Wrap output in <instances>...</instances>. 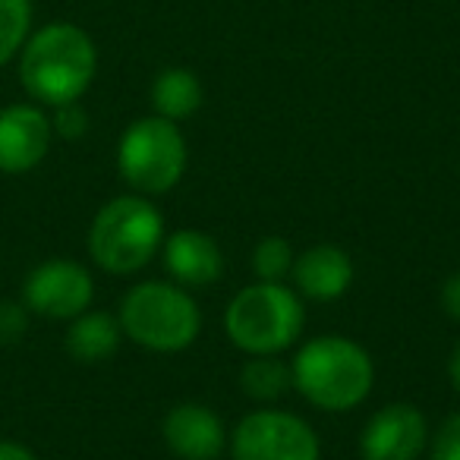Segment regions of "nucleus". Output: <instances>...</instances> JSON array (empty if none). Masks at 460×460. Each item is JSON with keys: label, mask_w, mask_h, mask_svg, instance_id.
I'll use <instances>...</instances> for the list:
<instances>
[{"label": "nucleus", "mask_w": 460, "mask_h": 460, "mask_svg": "<svg viewBox=\"0 0 460 460\" xmlns=\"http://www.w3.org/2000/svg\"><path fill=\"white\" fill-rule=\"evenodd\" d=\"M252 271L259 281H284L294 271V250L284 237H265L252 252Z\"/></svg>", "instance_id": "obj_18"}, {"label": "nucleus", "mask_w": 460, "mask_h": 460, "mask_svg": "<svg viewBox=\"0 0 460 460\" xmlns=\"http://www.w3.org/2000/svg\"><path fill=\"white\" fill-rule=\"evenodd\" d=\"M240 385L256 401H278L294 385V376H290V366H284V359L271 353V357H252L240 372Z\"/></svg>", "instance_id": "obj_16"}, {"label": "nucleus", "mask_w": 460, "mask_h": 460, "mask_svg": "<svg viewBox=\"0 0 460 460\" xmlns=\"http://www.w3.org/2000/svg\"><path fill=\"white\" fill-rule=\"evenodd\" d=\"M152 104L164 120H186L202 108V83L190 70H164L152 85Z\"/></svg>", "instance_id": "obj_15"}, {"label": "nucleus", "mask_w": 460, "mask_h": 460, "mask_svg": "<svg viewBox=\"0 0 460 460\" xmlns=\"http://www.w3.org/2000/svg\"><path fill=\"white\" fill-rule=\"evenodd\" d=\"M294 281L303 296L319 303H332L344 296L353 284V262L338 246H313L300 259H294Z\"/></svg>", "instance_id": "obj_13"}, {"label": "nucleus", "mask_w": 460, "mask_h": 460, "mask_svg": "<svg viewBox=\"0 0 460 460\" xmlns=\"http://www.w3.org/2000/svg\"><path fill=\"white\" fill-rule=\"evenodd\" d=\"M429 460H460V413L447 416L441 422L438 435L432 438V454Z\"/></svg>", "instance_id": "obj_20"}, {"label": "nucleus", "mask_w": 460, "mask_h": 460, "mask_svg": "<svg viewBox=\"0 0 460 460\" xmlns=\"http://www.w3.org/2000/svg\"><path fill=\"white\" fill-rule=\"evenodd\" d=\"M29 309L22 300H0V347H13L29 332Z\"/></svg>", "instance_id": "obj_19"}, {"label": "nucleus", "mask_w": 460, "mask_h": 460, "mask_svg": "<svg viewBox=\"0 0 460 460\" xmlns=\"http://www.w3.org/2000/svg\"><path fill=\"white\" fill-rule=\"evenodd\" d=\"M117 167L133 190L148 196L173 190L186 171V142L177 123L158 114L129 123L117 148Z\"/></svg>", "instance_id": "obj_6"}, {"label": "nucleus", "mask_w": 460, "mask_h": 460, "mask_svg": "<svg viewBox=\"0 0 460 460\" xmlns=\"http://www.w3.org/2000/svg\"><path fill=\"white\" fill-rule=\"evenodd\" d=\"M294 385L313 407L344 413L369 397L376 369L357 341L341 334H322L300 347L290 366Z\"/></svg>", "instance_id": "obj_2"}, {"label": "nucleus", "mask_w": 460, "mask_h": 460, "mask_svg": "<svg viewBox=\"0 0 460 460\" xmlns=\"http://www.w3.org/2000/svg\"><path fill=\"white\" fill-rule=\"evenodd\" d=\"M429 441L426 416L413 403L382 407L359 435L363 460H416Z\"/></svg>", "instance_id": "obj_10"}, {"label": "nucleus", "mask_w": 460, "mask_h": 460, "mask_svg": "<svg viewBox=\"0 0 460 460\" xmlns=\"http://www.w3.org/2000/svg\"><path fill=\"white\" fill-rule=\"evenodd\" d=\"M161 432L167 447L183 460H215L227 445V432L217 413L202 403H177L164 416Z\"/></svg>", "instance_id": "obj_11"}, {"label": "nucleus", "mask_w": 460, "mask_h": 460, "mask_svg": "<svg viewBox=\"0 0 460 460\" xmlns=\"http://www.w3.org/2000/svg\"><path fill=\"white\" fill-rule=\"evenodd\" d=\"M117 322L129 341L155 353L186 350L202 328L196 300L183 288L164 281L136 284L123 296Z\"/></svg>", "instance_id": "obj_5"}, {"label": "nucleus", "mask_w": 460, "mask_h": 460, "mask_svg": "<svg viewBox=\"0 0 460 460\" xmlns=\"http://www.w3.org/2000/svg\"><path fill=\"white\" fill-rule=\"evenodd\" d=\"M447 372H451V382H454V388L460 391V344L454 347V353H451V363H447Z\"/></svg>", "instance_id": "obj_24"}, {"label": "nucleus", "mask_w": 460, "mask_h": 460, "mask_svg": "<svg viewBox=\"0 0 460 460\" xmlns=\"http://www.w3.org/2000/svg\"><path fill=\"white\" fill-rule=\"evenodd\" d=\"M0 460H39L32 447H26L22 441L0 438Z\"/></svg>", "instance_id": "obj_23"}, {"label": "nucleus", "mask_w": 460, "mask_h": 460, "mask_svg": "<svg viewBox=\"0 0 460 460\" xmlns=\"http://www.w3.org/2000/svg\"><path fill=\"white\" fill-rule=\"evenodd\" d=\"M32 26V0H0V66L22 51Z\"/></svg>", "instance_id": "obj_17"}, {"label": "nucleus", "mask_w": 460, "mask_h": 460, "mask_svg": "<svg viewBox=\"0 0 460 460\" xmlns=\"http://www.w3.org/2000/svg\"><path fill=\"white\" fill-rule=\"evenodd\" d=\"M54 139L51 117L35 104L0 111V173H29L48 158Z\"/></svg>", "instance_id": "obj_9"}, {"label": "nucleus", "mask_w": 460, "mask_h": 460, "mask_svg": "<svg viewBox=\"0 0 460 460\" xmlns=\"http://www.w3.org/2000/svg\"><path fill=\"white\" fill-rule=\"evenodd\" d=\"M164 217L148 199L117 196L102 205L89 227V256L111 275H133L146 269L161 250Z\"/></svg>", "instance_id": "obj_3"}, {"label": "nucleus", "mask_w": 460, "mask_h": 460, "mask_svg": "<svg viewBox=\"0 0 460 460\" xmlns=\"http://www.w3.org/2000/svg\"><path fill=\"white\" fill-rule=\"evenodd\" d=\"M234 460H319V435L284 410H259L240 420L230 438Z\"/></svg>", "instance_id": "obj_7"}, {"label": "nucleus", "mask_w": 460, "mask_h": 460, "mask_svg": "<svg viewBox=\"0 0 460 460\" xmlns=\"http://www.w3.org/2000/svg\"><path fill=\"white\" fill-rule=\"evenodd\" d=\"M441 306L454 322H460V271L447 278L445 288H441Z\"/></svg>", "instance_id": "obj_22"}, {"label": "nucleus", "mask_w": 460, "mask_h": 460, "mask_svg": "<svg viewBox=\"0 0 460 460\" xmlns=\"http://www.w3.org/2000/svg\"><path fill=\"white\" fill-rule=\"evenodd\" d=\"M98 70L92 39L73 22H51L29 35L20 51V83L39 104L60 108L89 92Z\"/></svg>", "instance_id": "obj_1"}, {"label": "nucleus", "mask_w": 460, "mask_h": 460, "mask_svg": "<svg viewBox=\"0 0 460 460\" xmlns=\"http://www.w3.org/2000/svg\"><path fill=\"white\" fill-rule=\"evenodd\" d=\"M51 127H54V133L64 136V139H79V136H85V129H89V117L79 108V102L60 104V108H54Z\"/></svg>", "instance_id": "obj_21"}, {"label": "nucleus", "mask_w": 460, "mask_h": 460, "mask_svg": "<svg viewBox=\"0 0 460 460\" xmlns=\"http://www.w3.org/2000/svg\"><path fill=\"white\" fill-rule=\"evenodd\" d=\"M92 296L95 281L76 259H48L22 281V306L41 319L73 322L92 306Z\"/></svg>", "instance_id": "obj_8"}, {"label": "nucleus", "mask_w": 460, "mask_h": 460, "mask_svg": "<svg viewBox=\"0 0 460 460\" xmlns=\"http://www.w3.org/2000/svg\"><path fill=\"white\" fill-rule=\"evenodd\" d=\"M164 265L180 288H205L221 278L224 256L205 230H177L164 240Z\"/></svg>", "instance_id": "obj_12"}, {"label": "nucleus", "mask_w": 460, "mask_h": 460, "mask_svg": "<svg viewBox=\"0 0 460 460\" xmlns=\"http://www.w3.org/2000/svg\"><path fill=\"white\" fill-rule=\"evenodd\" d=\"M123 328L120 322L111 313H89L70 322L66 328V353H70L76 363H104L108 357H114L117 347H120Z\"/></svg>", "instance_id": "obj_14"}, {"label": "nucleus", "mask_w": 460, "mask_h": 460, "mask_svg": "<svg viewBox=\"0 0 460 460\" xmlns=\"http://www.w3.org/2000/svg\"><path fill=\"white\" fill-rule=\"evenodd\" d=\"M306 313L300 296L281 281H259L243 288L224 313V328L234 347L250 357H271L294 344L303 334Z\"/></svg>", "instance_id": "obj_4"}]
</instances>
